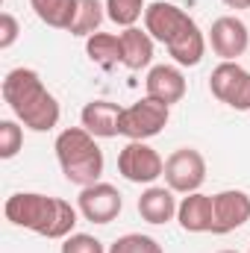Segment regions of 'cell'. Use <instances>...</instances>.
Segmentation results:
<instances>
[{
    "label": "cell",
    "instance_id": "1",
    "mask_svg": "<svg viewBox=\"0 0 250 253\" xmlns=\"http://www.w3.org/2000/svg\"><path fill=\"white\" fill-rule=\"evenodd\" d=\"M144 30L153 36V42H162L168 47V53L174 56V62L183 68L200 65L206 53V39L200 33V27L194 24V18L183 12L174 3H150L144 9Z\"/></svg>",
    "mask_w": 250,
    "mask_h": 253
},
{
    "label": "cell",
    "instance_id": "2",
    "mask_svg": "<svg viewBox=\"0 0 250 253\" xmlns=\"http://www.w3.org/2000/svg\"><path fill=\"white\" fill-rule=\"evenodd\" d=\"M3 100L15 118L33 132H47L59 124V100L44 88L42 77L33 68H15L3 80Z\"/></svg>",
    "mask_w": 250,
    "mask_h": 253
},
{
    "label": "cell",
    "instance_id": "3",
    "mask_svg": "<svg viewBox=\"0 0 250 253\" xmlns=\"http://www.w3.org/2000/svg\"><path fill=\"white\" fill-rule=\"evenodd\" d=\"M77 212L62 197H47L36 191H18L6 200L3 215L15 227L33 230L44 239H68L77 227Z\"/></svg>",
    "mask_w": 250,
    "mask_h": 253
},
{
    "label": "cell",
    "instance_id": "4",
    "mask_svg": "<svg viewBox=\"0 0 250 253\" xmlns=\"http://www.w3.org/2000/svg\"><path fill=\"white\" fill-rule=\"evenodd\" d=\"M56 159L62 168L65 180L85 189L100 183L103 174V150L97 147L94 135L85 126H68L56 135Z\"/></svg>",
    "mask_w": 250,
    "mask_h": 253
},
{
    "label": "cell",
    "instance_id": "5",
    "mask_svg": "<svg viewBox=\"0 0 250 253\" xmlns=\"http://www.w3.org/2000/svg\"><path fill=\"white\" fill-rule=\"evenodd\" d=\"M171 118V106L153 100V97H141L135 100L132 106L124 109V118H121V135H126L129 141H147L153 135H159L165 124Z\"/></svg>",
    "mask_w": 250,
    "mask_h": 253
},
{
    "label": "cell",
    "instance_id": "6",
    "mask_svg": "<svg viewBox=\"0 0 250 253\" xmlns=\"http://www.w3.org/2000/svg\"><path fill=\"white\" fill-rule=\"evenodd\" d=\"M209 91L236 112H250V71L239 62H221L209 77Z\"/></svg>",
    "mask_w": 250,
    "mask_h": 253
},
{
    "label": "cell",
    "instance_id": "7",
    "mask_svg": "<svg viewBox=\"0 0 250 253\" xmlns=\"http://www.w3.org/2000/svg\"><path fill=\"white\" fill-rule=\"evenodd\" d=\"M162 177H165L168 189L177 191V194L200 191L203 180H206V159L194 147H180L165 159V174Z\"/></svg>",
    "mask_w": 250,
    "mask_h": 253
},
{
    "label": "cell",
    "instance_id": "8",
    "mask_svg": "<svg viewBox=\"0 0 250 253\" xmlns=\"http://www.w3.org/2000/svg\"><path fill=\"white\" fill-rule=\"evenodd\" d=\"M118 171L129 183L153 186L165 174V159L147 141H129L124 150L118 153Z\"/></svg>",
    "mask_w": 250,
    "mask_h": 253
},
{
    "label": "cell",
    "instance_id": "9",
    "mask_svg": "<svg viewBox=\"0 0 250 253\" xmlns=\"http://www.w3.org/2000/svg\"><path fill=\"white\" fill-rule=\"evenodd\" d=\"M250 221V194L242 189H227L212 194V233L227 236Z\"/></svg>",
    "mask_w": 250,
    "mask_h": 253
},
{
    "label": "cell",
    "instance_id": "10",
    "mask_svg": "<svg viewBox=\"0 0 250 253\" xmlns=\"http://www.w3.org/2000/svg\"><path fill=\"white\" fill-rule=\"evenodd\" d=\"M121 191L109 183H94V186H85L77 197V209L85 221L91 224H109L121 215Z\"/></svg>",
    "mask_w": 250,
    "mask_h": 253
},
{
    "label": "cell",
    "instance_id": "11",
    "mask_svg": "<svg viewBox=\"0 0 250 253\" xmlns=\"http://www.w3.org/2000/svg\"><path fill=\"white\" fill-rule=\"evenodd\" d=\"M209 44L212 50L224 59V62H236L239 56H245V50L250 47V33L248 24L236 15H224L212 24L209 30Z\"/></svg>",
    "mask_w": 250,
    "mask_h": 253
},
{
    "label": "cell",
    "instance_id": "12",
    "mask_svg": "<svg viewBox=\"0 0 250 253\" xmlns=\"http://www.w3.org/2000/svg\"><path fill=\"white\" fill-rule=\"evenodd\" d=\"M144 88H147V97H153L165 106H174L186 97V77L174 65H153L147 71Z\"/></svg>",
    "mask_w": 250,
    "mask_h": 253
},
{
    "label": "cell",
    "instance_id": "13",
    "mask_svg": "<svg viewBox=\"0 0 250 253\" xmlns=\"http://www.w3.org/2000/svg\"><path fill=\"white\" fill-rule=\"evenodd\" d=\"M121 118H124V106H118L112 100H91L80 112L83 126L94 138H115V135H121Z\"/></svg>",
    "mask_w": 250,
    "mask_h": 253
},
{
    "label": "cell",
    "instance_id": "14",
    "mask_svg": "<svg viewBox=\"0 0 250 253\" xmlns=\"http://www.w3.org/2000/svg\"><path fill=\"white\" fill-rule=\"evenodd\" d=\"M177 221L186 233H212V197L191 191L177 206Z\"/></svg>",
    "mask_w": 250,
    "mask_h": 253
},
{
    "label": "cell",
    "instance_id": "15",
    "mask_svg": "<svg viewBox=\"0 0 250 253\" xmlns=\"http://www.w3.org/2000/svg\"><path fill=\"white\" fill-rule=\"evenodd\" d=\"M174 194L177 191H171L168 186H150L138 197V215L147 224H168L177 215V206H180L174 200Z\"/></svg>",
    "mask_w": 250,
    "mask_h": 253
},
{
    "label": "cell",
    "instance_id": "16",
    "mask_svg": "<svg viewBox=\"0 0 250 253\" xmlns=\"http://www.w3.org/2000/svg\"><path fill=\"white\" fill-rule=\"evenodd\" d=\"M121 47H124V68L141 71L153 62V36L138 27H126L121 33Z\"/></svg>",
    "mask_w": 250,
    "mask_h": 253
},
{
    "label": "cell",
    "instance_id": "17",
    "mask_svg": "<svg viewBox=\"0 0 250 253\" xmlns=\"http://www.w3.org/2000/svg\"><path fill=\"white\" fill-rule=\"evenodd\" d=\"M85 53L94 65H100L103 71H112L118 65H124V47H121V36L112 33H94L85 39Z\"/></svg>",
    "mask_w": 250,
    "mask_h": 253
},
{
    "label": "cell",
    "instance_id": "18",
    "mask_svg": "<svg viewBox=\"0 0 250 253\" xmlns=\"http://www.w3.org/2000/svg\"><path fill=\"white\" fill-rule=\"evenodd\" d=\"M30 6L39 15V21L53 30H71L77 15V0H30Z\"/></svg>",
    "mask_w": 250,
    "mask_h": 253
},
{
    "label": "cell",
    "instance_id": "19",
    "mask_svg": "<svg viewBox=\"0 0 250 253\" xmlns=\"http://www.w3.org/2000/svg\"><path fill=\"white\" fill-rule=\"evenodd\" d=\"M103 9H106V6H103L100 0H77V15H74V24H71L68 33H71V36H83V39L100 33V24H103V18H106Z\"/></svg>",
    "mask_w": 250,
    "mask_h": 253
},
{
    "label": "cell",
    "instance_id": "20",
    "mask_svg": "<svg viewBox=\"0 0 250 253\" xmlns=\"http://www.w3.org/2000/svg\"><path fill=\"white\" fill-rule=\"evenodd\" d=\"M144 0H106V18L118 27H135V21L144 15Z\"/></svg>",
    "mask_w": 250,
    "mask_h": 253
},
{
    "label": "cell",
    "instance_id": "21",
    "mask_svg": "<svg viewBox=\"0 0 250 253\" xmlns=\"http://www.w3.org/2000/svg\"><path fill=\"white\" fill-rule=\"evenodd\" d=\"M109 253H165L162 245L153 236H141V233H126L121 239L112 242Z\"/></svg>",
    "mask_w": 250,
    "mask_h": 253
},
{
    "label": "cell",
    "instance_id": "22",
    "mask_svg": "<svg viewBox=\"0 0 250 253\" xmlns=\"http://www.w3.org/2000/svg\"><path fill=\"white\" fill-rule=\"evenodd\" d=\"M21 144H24V129L18 126V121L3 118V121H0V159L18 156Z\"/></svg>",
    "mask_w": 250,
    "mask_h": 253
},
{
    "label": "cell",
    "instance_id": "23",
    "mask_svg": "<svg viewBox=\"0 0 250 253\" xmlns=\"http://www.w3.org/2000/svg\"><path fill=\"white\" fill-rule=\"evenodd\" d=\"M62 253H106L103 242L88 236V233H71L62 242Z\"/></svg>",
    "mask_w": 250,
    "mask_h": 253
},
{
    "label": "cell",
    "instance_id": "24",
    "mask_svg": "<svg viewBox=\"0 0 250 253\" xmlns=\"http://www.w3.org/2000/svg\"><path fill=\"white\" fill-rule=\"evenodd\" d=\"M18 33H21V27H18L15 15L12 12H3L0 15V50H9L18 42Z\"/></svg>",
    "mask_w": 250,
    "mask_h": 253
},
{
    "label": "cell",
    "instance_id": "25",
    "mask_svg": "<svg viewBox=\"0 0 250 253\" xmlns=\"http://www.w3.org/2000/svg\"><path fill=\"white\" fill-rule=\"evenodd\" d=\"M227 9H250V0H224Z\"/></svg>",
    "mask_w": 250,
    "mask_h": 253
},
{
    "label": "cell",
    "instance_id": "26",
    "mask_svg": "<svg viewBox=\"0 0 250 253\" xmlns=\"http://www.w3.org/2000/svg\"><path fill=\"white\" fill-rule=\"evenodd\" d=\"M218 253H239V251H218Z\"/></svg>",
    "mask_w": 250,
    "mask_h": 253
}]
</instances>
